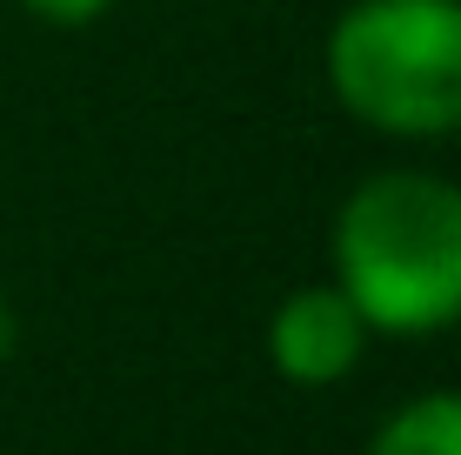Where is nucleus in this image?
I'll return each instance as SVG.
<instances>
[{
    "mask_svg": "<svg viewBox=\"0 0 461 455\" xmlns=\"http://www.w3.org/2000/svg\"><path fill=\"white\" fill-rule=\"evenodd\" d=\"M328 87L375 134H461V0H355L328 34Z\"/></svg>",
    "mask_w": 461,
    "mask_h": 455,
    "instance_id": "2",
    "label": "nucleus"
},
{
    "mask_svg": "<svg viewBox=\"0 0 461 455\" xmlns=\"http://www.w3.org/2000/svg\"><path fill=\"white\" fill-rule=\"evenodd\" d=\"M14 341H21V322H14V308H7V295H0V369H7V355H14Z\"/></svg>",
    "mask_w": 461,
    "mask_h": 455,
    "instance_id": "6",
    "label": "nucleus"
},
{
    "mask_svg": "<svg viewBox=\"0 0 461 455\" xmlns=\"http://www.w3.org/2000/svg\"><path fill=\"white\" fill-rule=\"evenodd\" d=\"M375 328L361 322V308L348 302L335 281H314V288H294L288 302L267 322V362L288 375L294 388H335L361 369Z\"/></svg>",
    "mask_w": 461,
    "mask_h": 455,
    "instance_id": "3",
    "label": "nucleus"
},
{
    "mask_svg": "<svg viewBox=\"0 0 461 455\" xmlns=\"http://www.w3.org/2000/svg\"><path fill=\"white\" fill-rule=\"evenodd\" d=\"M335 288L375 335L461 322V187L428 168H381L335 214Z\"/></svg>",
    "mask_w": 461,
    "mask_h": 455,
    "instance_id": "1",
    "label": "nucleus"
},
{
    "mask_svg": "<svg viewBox=\"0 0 461 455\" xmlns=\"http://www.w3.org/2000/svg\"><path fill=\"white\" fill-rule=\"evenodd\" d=\"M21 7L47 27H87V21H101L114 0H21Z\"/></svg>",
    "mask_w": 461,
    "mask_h": 455,
    "instance_id": "5",
    "label": "nucleus"
},
{
    "mask_svg": "<svg viewBox=\"0 0 461 455\" xmlns=\"http://www.w3.org/2000/svg\"><path fill=\"white\" fill-rule=\"evenodd\" d=\"M368 455H461V388H435V396L402 402L375 429Z\"/></svg>",
    "mask_w": 461,
    "mask_h": 455,
    "instance_id": "4",
    "label": "nucleus"
}]
</instances>
